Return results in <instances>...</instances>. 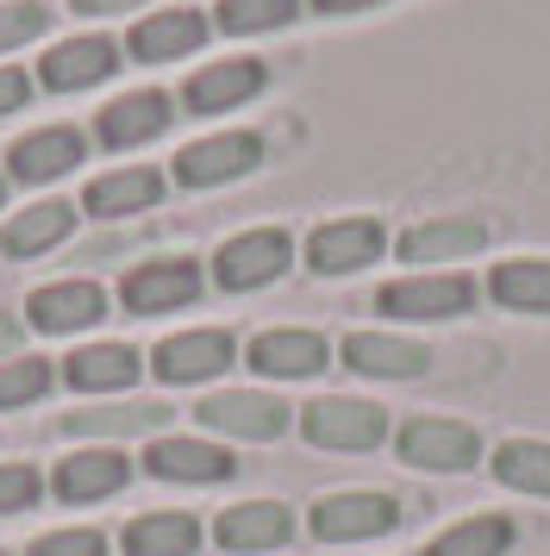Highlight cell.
<instances>
[{"label":"cell","instance_id":"obj_1","mask_svg":"<svg viewBox=\"0 0 550 556\" xmlns=\"http://www.w3.org/2000/svg\"><path fill=\"white\" fill-rule=\"evenodd\" d=\"M482 301V288L475 276L463 269H413V276H395L375 288V313H388V319H420V326H438V319H463L475 313Z\"/></svg>","mask_w":550,"mask_h":556},{"label":"cell","instance_id":"obj_2","mask_svg":"<svg viewBox=\"0 0 550 556\" xmlns=\"http://www.w3.org/2000/svg\"><path fill=\"white\" fill-rule=\"evenodd\" d=\"M395 451L407 469H425V476H470L482 463V431L445 413H413L395 431Z\"/></svg>","mask_w":550,"mask_h":556},{"label":"cell","instance_id":"obj_3","mask_svg":"<svg viewBox=\"0 0 550 556\" xmlns=\"http://www.w3.org/2000/svg\"><path fill=\"white\" fill-rule=\"evenodd\" d=\"M288 269H295V238L282 226H250L213 251V281L225 294H257V288L282 281Z\"/></svg>","mask_w":550,"mask_h":556},{"label":"cell","instance_id":"obj_4","mask_svg":"<svg viewBox=\"0 0 550 556\" xmlns=\"http://www.w3.org/2000/svg\"><path fill=\"white\" fill-rule=\"evenodd\" d=\"M388 251V226L375 213H345V219H325V226L307 231V269L313 276H357L382 263Z\"/></svg>","mask_w":550,"mask_h":556},{"label":"cell","instance_id":"obj_5","mask_svg":"<svg viewBox=\"0 0 550 556\" xmlns=\"http://www.w3.org/2000/svg\"><path fill=\"white\" fill-rule=\"evenodd\" d=\"M300 431L320 451H375V444H388V406L350 401V394H325V401L300 406Z\"/></svg>","mask_w":550,"mask_h":556},{"label":"cell","instance_id":"obj_6","mask_svg":"<svg viewBox=\"0 0 550 556\" xmlns=\"http://www.w3.org/2000/svg\"><path fill=\"white\" fill-rule=\"evenodd\" d=\"M488 219L475 213H432V219H413V226L395 238L400 263H420V269H450V263H470V256L488 251Z\"/></svg>","mask_w":550,"mask_h":556},{"label":"cell","instance_id":"obj_7","mask_svg":"<svg viewBox=\"0 0 550 556\" xmlns=\"http://www.w3.org/2000/svg\"><path fill=\"white\" fill-rule=\"evenodd\" d=\"M307 526L320 544H363V538H388L400 526V501L395 494H375V488H350V494H325Z\"/></svg>","mask_w":550,"mask_h":556},{"label":"cell","instance_id":"obj_8","mask_svg":"<svg viewBox=\"0 0 550 556\" xmlns=\"http://www.w3.org/2000/svg\"><path fill=\"white\" fill-rule=\"evenodd\" d=\"M250 169H263V138L257 131H213L175 151V181L182 188H225L245 181Z\"/></svg>","mask_w":550,"mask_h":556},{"label":"cell","instance_id":"obj_9","mask_svg":"<svg viewBox=\"0 0 550 556\" xmlns=\"http://www.w3.org/2000/svg\"><path fill=\"white\" fill-rule=\"evenodd\" d=\"M195 419L207 431H225V438L270 444V438H282V431H288L295 406L275 401V394H263V388H225V394H207V401L195 406Z\"/></svg>","mask_w":550,"mask_h":556},{"label":"cell","instance_id":"obj_10","mask_svg":"<svg viewBox=\"0 0 550 556\" xmlns=\"http://www.w3.org/2000/svg\"><path fill=\"white\" fill-rule=\"evenodd\" d=\"M200 288H207V276H200L195 256H157V263H138V269L120 281V301H125V313L157 319V313H182V306H195Z\"/></svg>","mask_w":550,"mask_h":556},{"label":"cell","instance_id":"obj_11","mask_svg":"<svg viewBox=\"0 0 550 556\" xmlns=\"http://www.w3.org/2000/svg\"><path fill=\"white\" fill-rule=\"evenodd\" d=\"M232 363H238V338H232V331H220V326L175 331V338H163V344H157V356H150L157 381H170V388L213 381V376H225Z\"/></svg>","mask_w":550,"mask_h":556},{"label":"cell","instance_id":"obj_12","mask_svg":"<svg viewBox=\"0 0 550 556\" xmlns=\"http://www.w3.org/2000/svg\"><path fill=\"white\" fill-rule=\"evenodd\" d=\"M338 356H345V369L375 376V381H413L432 369V344L407 338V331H350L338 344Z\"/></svg>","mask_w":550,"mask_h":556},{"label":"cell","instance_id":"obj_13","mask_svg":"<svg viewBox=\"0 0 550 556\" xmlns=\"http://www.w3.org/2000/svg\"><path fill=\"white\" fill-rule=\"evenodd\" d=\"M170 126H175V101L163 94V88H138V94H120V101L100 106L95 138L107 144V151H138V144H150V138H163Z\"/></svg>","mask_w":550,"mask_h":556},{"label":"cell","instance_id":"obj_14","mask_svg":"<svg viewBox=\"0 0 550 556\" xmlns=\"http://www.w3.org/2000/svg\"><path fill=\"white\" fill-rule=\"evenodd\" d=\"M245 356H250V369L270 376V381H307V376H320L325 363H332V344H325L320 331H307V326H270V331L250 338Z\"/></svg>","mask_w":550,"mask_h":556},{"label":"cell","instance_id":"obj_15","mask_svg":"<svg viewBox=\"0 0 550 556\" xmlns=\"http://www.w3.org/2000/svg\"><path fill=\"white\" fill-rule=\"evenodd\" d=\"M263 88H270V70H263L257 56H225V63H207V70L188 76L182 106H188V113H232V106L257 101Z\"/></svg>","mask_w":550,"mask_h":556},{"label":"cell","instance_id":"obj_16","mask_svg":"<svg viewBox=\"0 0 550 556\" xmlns=\"http://www.w3.org/2000/svg\"><path fill=\"white\" fill-rule=\"evenodd\" d=\"M120 70V45L107 31H82V38H63L57 51L38 63V81L50 94H75V88H95Z\"/></svg>","mask_w":550,"mask_h":556},{"label":"cell","instance_id":"obj_17","mask_svg":"<svg viewBox=\"0 0 550 556\" xmlns=\"http://www.w3.org/2000/svg\"><path fill=\"white\" fill-rule=\"evenodd\" d=\"M225 551L238 556H257V551H282L288 538H295V513L282 501H238L220 513V526H213Z\"/></svg>","mask_w":550,"mask_h":556},{"label":"cell","instance_id":"obj_18","mask_svg":"<svg viewBox=\"0 0 550 556\" xmlns=\"http://www.w3.org/2000/svg\"><path fill=\"white\" fill-rule=\"evenodd\" d=\"M207 13L195 7H163V13H145L138 26H132V45L125 51L138 56V63H175V56H188L207 45Z\"/></svg>","mask_w":550,"mask_h":556},{"label":"cell","instance_id":"obj_19","mask_svg":"<svg viewBox=\"0 0 550 556\" xmlns=\"http://www.w3.org/2000/svg\"><path fill=\"white\" fill-rule=\"evenodd\" d=\"M82 156H88V138L75 126H38L25 138H13L7 163H13V181H57V176H70Z\"/></svg>","mask_w":550,"mask_h":556},{"label":"cell","instance_id":"obj_20","mask_svg":"<svg viewBox=\"0 0 550 556\" xmlns=\"http://www.w3.org/2000/svg\"><path fill=\"white\" fill-rule=\"evenodd\" d=\"M25 313H32V326L38 331H88L107 319V288L100 281H50V288H38L32 301H25Z\"/></svg>","mask_w":550,"mask_h":556},{"label":"cell","instance_id":"obj_21","mask_svg":"<svg viewBox=\"0 0 550 556\" xmlns=\"http://www.w3.org/2000/svg\"><path fill=\"white\" fill-rule=\"evenodd\" d=\"M145 469L157 481H188V488H207V481H225L238 463L232 451L207 444V438H157L145 451Z\"/></svg>","mask_w":550,"mask_h":556},{"label":"cell","instance_id":"obj_22","mask_svg":"<svg viewBox=\"0 0 550 556\" xmlns=\"http://www.w3.org/2000/svg\"><path fill=\"white\" fill-rule=\"evenodd\" d=\"M488 301L525 319H550V256H507L488 269Z\"/></svg>","mask_w":550,"mask_h":556},{"label":"cell","instance_id":"obj_23","mask_svg":"<svg viewBox=\"0 0 550 556\" xmlns=\"http://www.w3.org/2000/svg\"><path fill=\"white\" fill-rule=\"evenodd\" d=\"M70 231H75L70 201H38V206H25V213H13V219L0 226V251L7 256H45V251H57Z\"/></svg>","mask_w":550,"mask_h":556},{"label":"cell","instance_id":"obj_24","mask_svg":"<svg viewBox=\"0 0 550 556\" xmlns=\"http://www.w3.org/2000/svg\"><path fill=\"white\" fill-rule=\"evenodd\" d=\"M157 201H163V176L157 169H113V176L88 181V194H82V206L95 219H132V213H150Z\"/></svg>","mask_w":550,"mask_h":556},{"label":"cell","instance_id":"obj_25","mask_svg":"<svg viewBox=\"0 0 550 556\" xmlns=\"http://www.w3.org/2000/svg\"><path fill=\"white\" fill-rule=\"evenodd\" d=\"M132 481V463L120 451H75L57 463V494L63 501H107Z\"/></svg>","mask_w":550,"mask_h":556},{"label":"cell","instance_id":"obj_26","mask_svg":"<svg viewBox=\"0 0 550 556\" xmlns=\"http://www.w3.org/2000/svg\"><path fill=\"white\" fill-rule=\"evenodd\" d=\"M500 488L513 494H532V501H550V444L545 438H500L495 456H488Z\"/></svg>","mask_w":550,"mask_h":556},{"label":"cell","instance_id":"obj_27","mask_svg":"<svg viewBox=\"0 0 550 556\" xmlns=\"http://www.w3.org/2000/svg\"><path fill=\"white\" fill-rule=\"evenodd\" d=\"M138 351L132 344H82V351L70 356V388H82V394H113V388H132L138 381Z\"/></svg>","mask_w":550,"mask_h":556},{"label":"cell","instance_id":"obj_28","mask_svg":"<svg viewBox=\"0 0 550 556\" xmlns=\"http://www.w3.org/2000/svg\"><path fill=\"white\" fill-rule=\"evenodd\" d=\"M200 519L195 513H138L125 526V556H195Z\"/></svg>","mask_w":550,"mask_h":556},{"label":"cell","instance_id":"obj_29","mask_svg":"<svg viewBox=\"0 0 550 556\" xmlns=\"http://www.w3.org/2000/svg\"><path fill=\"white\" fill-rule=\"evenodd\" d=\"M513 519L507 513H470V519H457L450 531H438L425 556H507L513 551Z\"/></svg>","mask_w":550,"mask_h":556},{"label":"cell","instance_id":"obj_30","mask_svg":"<svg viewBox=\"0 0 550 556\" xmlns=\"http://www.w3.org/2000/svg\"><path fill=\"white\" fill-rule=\"evenodd\" d=\"M163 426H170L163 401H120V406L70 413V431H82V438H138V431H163Z\"/></svg>","mask_w":550,"mask_h":556},{"label":"cell","instance_id":"obj_31","mask_svg":"<svg viewBox=\"0 0 550 556\" xmlns=\"http://www.w3.org/2000/svg\"><path fill=\"white\" fill-rule=\"evenodd\" d=\"M300 7H307V0H220V7H213V13H220L213 26L232 31V38H263V31L295 26Z\"/></svg>","mask_w":550,"mask_h":556},{"label":"cell","instance_id":"obj_32","mask_svg":"<svg viewBox=\"0 0 550 556\" xmlns=\"http://www.w3.org/2000/svg\"><path fill=\"white\" fill-rule=\"evenodd\" d=\"M45 31H50V7H38V0H7L0 7V56L45 38Z\"/></svg>","mask_w":550,"mask_h":556},{"label":"cell","instance_id":"obj_33","mask_svg":"<svg viewBox=\"0 0 550 556\" xmlns=\"http://www.w3.org/2000/svg\"><path fill=\"white\" fill-rule=\"evenodd\" d=\"M50 388L45 356H20V363H0V406H25Z\"/></svg>","mask_w":550,"mask_h":556},{"label":"cell","instance_id":"obj_34","mask_svg":"<svg viewBox=\"0 0 550 556\" xmlns=\"http://www.w3.org/2000/svg\"><path fill=\"white\" fill-rule=\"evenodd\" d=\"M32 501H38V469L0 463V513H25Z\"/></svg>","mask_w":550,"mask_h":556},{"label":"cell","instance_id":"obj_35","mask_svg":"<svg viewBox=\"0 0 550 556\" xmlns=\"http://www.w3.org/2000/svg\"><path fill=\"white\" fill-rule=\"evenodd\" d=\"M32 556H107V538L100 531H50L32 544Z\"/></svg>","mask_w":550,"mask_h":556},{"label":"cell","instance_id":"obj_36","mask_svg":"<svg viewBox=\"0 0 550 556\" xmlns=\"http://www.w3.org/2000/svg\"><path fill=\"white\" fill-rule=\"evenodd\" d=\"M25 94H32V76H25V70H7V63H0V119H7V113H20Z\"/></svg>","mask_w":550,"mask_h":556},{"label":"cell","instance_id":"obj_37","mask_svg":"<svg viewBox=\"0 0 550 556\" xmlns=\"http://www.w3.org/2000/svg\"><path fill=\"white\" fill-rule=\"evenodd\" d=\"M313 13H325V20H350V13H370V7H382V0H307Z\"/></svg>","mask_w":550,"mask_h":556},{"label":"cell","instance_id":"obj_38","mask_svg":"<svg viewBox=\"0 0 550 556\" xmlns=\"http://www.w3.org/2000/svg\"><path fill=\"white\" fill-rule=\"evenodd\" d=\"M75 13H138L145 0H70Z\"/></svg>","mask_w":550,"mask_h":556},{"label":"cell","instance_id":"obj_39","mask_svg":"<svg viewBox=\"0 0 550 556\" xmlns=\"http://www.w3.org/2000/svg\"><path fill=\"white\" fill-rule=\"evenodd\" d=\"M13 344H20V319H13V313H0V356L13 351Z\"/></svg>","mask_w":550,"mask_h":556},{"label":"cell","instance_id":"obj_40","mask_svg":"<svg viewBox=\"0 0 550 556\" xmlns=\"http://www.w3.org/2000/svg\"><path fill=\"white\" fill-rule=\"evenodd\" d=\"M0 206H7V181H0Z\"/></svg>","mask_w":550,"mask_h":556}]
</instances>
